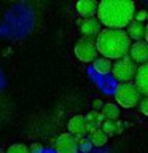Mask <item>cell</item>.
<instances>
[{"instance_id": "9", "label": "cell", "mask_w": 148, "mask_h": 153, "mask_svg": "<svg viewBox=\"0 0 148 153\" xmlns=\"http://www.w3.org/2000/svg\"><path fill=\"white\" fill-rule=\"evenodd\" d=\"M97 7H99V2H95V0H78V2L75 3V10L81 16V19L95 18V14H97Z\"/></svg>"}, {"instance_id": "15", "label": "cell", "mask_w": 148, "mask_h": 153, "mask_svg": "<svg viewBox=\"0 0 148 153\" xmlns=\"http://www.w3.org/2000/svg\"><path fill=\"white\" fill-rule=\"evenodd\" d=\"M100 113L104 115L105 120H110V121H116V120L119 118V113H121V110H119V107L115 102H107L104 104L102 110H100Z\"/></svg>"}, {"instance_id": "11", "label": "cell", "mask_w": 148, "mask_h": 153, "mask_svg": "<svg viewBox=\"0 0 148 153\" xmlns=\"http://www.w3.org/2000/svg\"><path fill=\"white\" fill-rule=\"evenodd\" d=\"M67 132L72 136H83L86 137V123H84V115H75L69 120L67 123Z\"/></svg>"}, {"instance_id": "12", "label": "cell", "mask_w": 148, "mask_h": 153, "mask_svg": "<svg viewBox=\"0 0 148 153\" xmlns=\"http://www.w3.org/2000/svg\"><path fill=\"white\" fill-rule=\"evenodd\" d=\"M104 115L100 112H94V110H91V112H88L84 115V123H86V132L91 134L94 131H97V129H100V126H102L104 123Z\"/></svg>"}, {"instance_id": "17", "label": "cell", "mask_w": 148, "mask_h": 153, "mask_svg": "<svg viewBox=\"0 0 148 153\" xmlns=\"http://www.w3.org/2000/svg\"><path fill=\"white\" fill-rule=\"evenodd\" d=\"M116 128H118L116 121H110V120H104L102 126H100V129L105 132V136H107V137L116 136Z\"/></svg>"}, {"instance_id": "4", "label": "cell", "mask_w": 148, "mask_h": 153, "mask_svg": "<svg viewBox=\"0 0 148 153\" xmlns=\"http://www.w3.org/2000/svg\"><path fill=\"white\" fill-rule=\"evenodd\" d=\"M137 69H138V65L127 54V56H124L121 59L113 62L112 75H113L115 80L119 81V83H132V80L135 78Z\"/></svg>"}, {"instance_id": "22", "label": "cell", "mask_w": 148, "mask_h": 153, "mask_svg": "<svg viewBox=\"0 0 148 153\" xmlns=\"http://www.w3.org/2000/svg\"><path fill=\"white\" fill-rule=\"evenodd\" d=\"M29 152L30 153H43V145L38 142H32L30 145H29Z\"/></svg>"}, {"instance_id": "6", "label": "cell", "mask_w": 148, "mask_h": 153, "mask_svg": "<svg viewBox=\"0 0 148 153\" xmlns=\"http://www.w3.org/2000/svg\"><path fill=\"white\" fill-rule=\"evenodd\" d=\"M54 148L57 153H78V142L69 132H62L54 140Z\"/></svg>"}, {"instance_id": "2", "label": "cell", "mask_w": 148, "mask_h": 153, "mask_svg": "<svg viewBox=\"0 0 148 153\" xmlns=\"http://www.w3.org/2000/svg\"><path fill=\"white\" fill-rule=\"evenodd\" d=\"M131 38L123 29H102V32L95 38V46L102 57L110 61H118L129 54L131 50Z\"/></svg>"}, {"instance_id": "16", "label": "cell", "mask_w": 148, "mask_h": 153, "mask_svg": "<svg viewBox=\"0 0 148 153\" xmlns=\"http://www.w3.org/2000/svg\"><path fill=\"white\" fill-rule=\"evenodd\" d=\"M88 139H89V142L92 143V147H104L105 143L108 142V137L105 136V132L102 131V129H97V131H94V132H91L89 136H88Z\"/></svg>"}, {"instance_id": "5", "label": "cell", "mask_w": 148, "mask_h": 153, "mask_svg": "<svg viewBox=\"0 0 148 153\" xmlns=\"http://www.w3.org/2000/svg\"><path fill=\"white\" fill-rule=\"evenodd\" d=\"M73 53L76 56V59L84 62V64H92V62L99 57V51H97V46H95V38H86V37H81L76 45L73 48Z\"/></svg>"}, {"instance_id": "3", "label": "cell", "mask_w": 148, "mask_h": 153, "mask_svg": "<svg viewBox=\"0 0 148 153\" xmlns=\"http://www.w3.org/2000/svg\"><path fill=\"white\" fill-rule=\"evenodd\" d=\"M142 99V94L138 93V89L135 88L134 83H118L115 88V100H116L118 107L123 108H132L138 107V102Z\"/></svg>"}, {"instance_id": "19", "label": "cell", "mask_w": 148, "mask_h": 153, "mask_svg": "<svg viewBox=\"0 0 148 153\" xmlns=\"http://www.w3.org/2000/svg\"><path fill=\"white\" fill-rule=\"evenodd\" d=\"M91 150H92V143L89 142L88 137L81 139V140L78 142V152H81V153H89Z\"/></svg>"}, {"instance_id": "23", "label": "cell", "mask_w": 148, "mask_h": 153, "mask_svg": "<svg viewBox=\"0 0 148 153\" xmlns=\"http://www.w3.org/2000/svg\"><path fill=\"white\" fill-rule=\"evenodd\" d=\"M102 107H104V102L100 99H94L92 100V110H94V112H100Z\"/></svg>"}, {"instance_id": "20", "label": "cell", "mask_w": 148, "mask_h": 153, "mask_svg": "<svg viewBox=\"0 0 148 153\" xmlns=\"http://www.w3.org/2000/svg\"><path fill=\"white\" fill-rule=\"evenodd\" d=\"M147 19H148V10H138L134 14V21H137V22L143 24V21H147Z\"/></svg>"}, {"instance_id": "24", "label": "cell", "mask_w": 148, "mask_h": 153, "mask_svg": "<svg viewBox=\"0 0 148 153\" xmlns=\"http://www.w3.org/2000/svg\"><path fill=\"white\" fill-rule=\"evenodd\" d=\"M143 40H145V42L148 43V24L145 26V37H143Z\"/></svg>"}, {"instance_id": "14", "label": "cell", "mask_w": 148, "mask_h": 153, "mask_svg": "<svg viewBox=\"0 0 148 153\" xmlns=\"http://www.w3.org/2000/svg\"><path fill=\"white\" fill-rule=\"evenodd\" d=\"M112 67H113V62L107 59V57H102V56H99L97 59H95L92 62V69L95 74H99V75H107L112 72Z\"/></svg>"}, {"instance_id": "8", "label": "cell", "mask_w": 148, "mask_h": 153, "mask_svg": "<svg viewBox=\"0 0 148 153\" xmlns=\"http://www.w3.org/2000/svg\"><path fill=\"white\" fill-rule=\"evenodd\" d=\"M80 32H81V37H86V38H97V35L102 32V24L99 22L97 18L83 19V24L80 26Z\"/></svg>"}, {"instance_id": "21", "label": "cell", "mask_w": 148, "mask_h": 153, "mask_svg": "<svg viewBox=\"0 0 148 153\" xmlns=\"http://www.w3.org/2000/svg\"><path fill=\"white\" fill-rule=\"evenodd\" d=\"M138 108H140V112L148 117V97H142L140 102H138Z\"/></svg>"}, {"instance_id": "1", "label": "cell", "mask_w": 148, "mask_h": 153, "mask_svg": "<svg viewBox=\"0 0 148 153\" xmlns=\"http://www.w3.org/2000/svg\"><path fill=\"white\" fill-rule=\"evenodd\" d=\"M135 14V2L132 0H102L97 7V19L107 29L127 27Z\"/></svg>"}, {"instance_id": "10", "label": "cell", "mask_w": 148, "mask_h": 153, "mask_svg": "<svg viewBox=\"0 0 148 153\" xmlns=\"http://www.w3.org/2000/svg\"><path fill=\"white\" fill-rule=\"evenodd\" d=\"M134 81H135L134 85L138 89V93L142 94V97H148V62L138 65Z\"/></svg>"}, {"instance_id": "13", "label": "cell", "mask_w": 148, "mask_h": 153, "mask_svg": "<svg viewBox=\"0 0 148 153\" xmlns=\"http://www.w3.org/2000/svg\"><path fill=\"white\" fill-rule=\"evenodd\" d=\"M126 33L127 37L131 38V42H140L143 40V37H145V26H143L142 22H137V21H131V24L126 27Z\"/></svg>"}, {"instance_id": "7", "label": "cell", "mask_w": 148, "mask_h": 153, "mask_svg": "<svg viewBox=\"0 0 148 153\" xmlns=\"http://www.w3.org/2000/svg\"><path fill=\"white\" fill-rule=\"evenodd\" d=\"M129 57L135 62V64H145L148 62V43L145 40L134 42L129 50Z\"/></svg>"}, {"instance_id": "18", "label": "cell", "mask_w": 148, "mask_h": 153, "mask_svg": "<svg viewBox=\"0 0 148 153\" xmlns=\"http://www.w3.org/2000/svg\"><path fill=\"white\" fill-rule=\"evenodd\" d=\"M5 153H30V152H29V147L26 143H13L7 148Z\"/></svg>"}, {"instance_id": "25", "label": "cell", "mask_w": 148, "mask_h": 153, "mask_svg": "<svg viewBox=\"0 0 148 153\" xmlns=\"http://www.w3.org/2000/svg\"><path fill=\"white\" fill-rule=\"evenodd\" d=\"M81 24H83V19L78 18V19H76V26H81Z\"/></svg>"}]
</instances>
